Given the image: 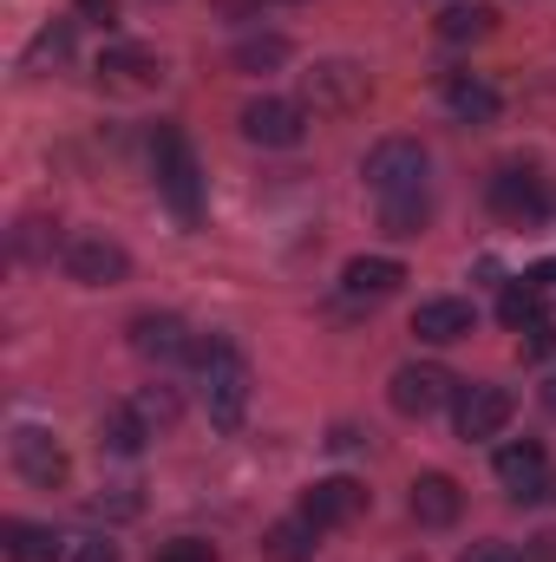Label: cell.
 Returning <instances> with one entry per match:
<instances>
[{"label": "cell", "mask_w": 556, "mask_h": 562, "mask_svg": "<svg viewBox=\"0 0 556 562\" xmlns=\"http://www.w3.org/2000/svg\"><path fill=\"white\" fill-rule=\"evenodd\" d=\"M190 367H197L210 425H216V431H236V425L249 419V360H243V347H236L230 334H197Z\"/></svg>", "instance_id": "obj_1"}, {"label": "cell", "mask_w": 556, "mask_h": 562, "mask_svg": "<svg viewBox=\"0 0 556 562\" xmlns=\"http://www.w3.org/2000/svg\"><path fill=\"white\" fill-rule=\"evenodd\" d=\"M151 170H157V196L170 203V216H177L184 229H197V223H203V170H197V157H190L184 125H157V132H151Z\"/></svg>", "instance_id": "obj_2"}, {"label": "cell", "mask_w": 556, "mask_h": 562, "mask_svg": "<svg viewBox=\"0 0 556 562\" xmlns=\"http://www.w3.org/2000/svg\"><path fill=\"white\" fill-rule=\"evenodd\" d=\"M367 92H374V79H367V66H354V59H314V66L301 72V105H314V112H327V119L360 112Z\"/></svg>", "instance_id": "obj_3"}, {"label": "cell", "mask_w": 556, "mask_h": 562, "mask_svg": "<svg viewBox=\"0 0 556 562\" xmlns=\"http://www.w3.org/2000/svg\"><path fill=\"white\" fill-rule=\"evenodd\" d=\"M425 144L419 138H380L374 150H367V190L374 196H407V190H425Z\"/></svg>", "instance_id": "obj_4"}, {"label": "cell", "mask_w": 556, "mask_h": 562, "mask_svg": "<svg viewBox=\"0 0 556 562\" xmlns=\"http://www.w3.org/2000/svg\"><path fill=\"white\" fill-rule=\"evenodd\" d=\"M498 484L511 504H551L556 497V477H551V451L537 438H511L498 451Z\"/></svg>", "instance_id": "obj_5"}, {"label": "cell", "mask_w": 556, "mask_h": 562, "mask_svg": "<svg viewBox=\"0 0 556 562\" xmlns=\"http://www.w3.org/2000/svg\"><path fill=\"white\" fill-rule=\"evenodd\" d=\"M236 125H243V138L263 144V150H294V144L308 138V105L263 92V99H249V105L236 112Z\"/></svg>", "instance_id": "obj_6"}, {"label": "cell", "mask_w": 556, "mask_h": 562, "mask_svg": "<svg viewBox=\"0 0 556 562\" xmlns=\"http://www.w3.org/2000/svg\"><path fill=\"white\" fill-rule=\"evenodd\" d=\"M485 203H491V216H504V223H524V229L551 216V190H544V177H537V170H524V164L498 170V177L485 183Z\"/></svg>", "instance_id": "obj_7"}, {"label": "cell", "mask_w": 556, "mask_h": 562, "mask_svg": "<svg viewBox=\"0 0 556 562\" xmlns=\"http://www.w3.org/2000/svg\"><path fill=\"white\" fill-rule=\"evenodd\" d=\"M7 451H13V471H20L33 491H59V484L73 477V458H66V445H59L46 425H20Z\"/></svg>", "instance_id": "obj_8"}, {"label": "cell", "mask_w": 556, "mask_h": 562, "mask_svg": "<svg viewBox=\"0 0 556 562\" xmlns=\"http://www.w3.org/2000/svg\"><path fill=\"white\" fill-rule=\"evenodd\" d=\"M59 262H66V276L79 281V288H119V281L132 276V256L112 236H73Z\"/></svg>", "instance_id": "obj_9"}, {"label": "cell", "mask_w": 556, "mask_h": 562, "mask_svg": "<svg viewBox=\"0 0 556 562\" xmlns=\"http://www.w3.org/2000/svg\"><path fill=\"white\" fill-rule=\"evenodd\" d=\"M393 413H407V419H432V413H445L452 400H458V380L445 373V367H400L393 373Z\"/></svg>", "instance_id": "obj_10"}, {"label": "cell", "mask_w": 556, "mask_h": 562, "mask_svg": "<svg viewBox=\"0 0 556 562\" xmlns=\"http://www.w3.org/2000/svg\"><path fill=\"white\" fill-rule=\"evenodd\" d=\"M92 72H99V86H112V92H151V86L164 79V59H157L151 46H138V40H112Z\"/></svg>", "instance_id": "obj_11"}, {"label": "cell", "mask_w": 556, "mask_h": 562, "mask_svg": "<svg viewBox=\"0 0 556 562\" xmlns=\"http://www.w3.org/2000/svg\"><path fill=\"white\" fill-rule=\"evenodd\" d=\"M518 413V400L504 393V386H465L458 400H452V425H458V438L471 445V438H498L504 425Z\"/></svg>", "instance_id": "obj_12"}, {"label": "cell", "mask_w": 556, "mask_h": 562, "mask_svg": "<svg viewBox=\"0 0 556 562\" xmlns=\"http://www.w3.org/2000/svg\"><path fill=\"white\" fill-rule=\"evenodd\" d=\"M360 510H367V484H354V477H321V484L301 491V517H308L314 530H341V524H354Z\"/></svg>", "instance_id": "obj_13"}, {"label": "cell", "mask_w": 556, "mask_h": 562, "mask_svg": "<svg viewBox=\"0 0 556 562\" xmlns=\"http://www.w3.org/2000/svg\"><path fill=\"white\" fill-rule=\"evenodd\" d=\"M471 327H478V307H471L465 294H432V301H419V314H413V334L425 347L471 340Z\"/></svg>", "instance_id": "obj_14"}, {"label": "cell", "mask_w": 556, "mask_h": 562, "mask_svg": "<svg viewBox=\"0 0 556 562\" xmlns=\"http://www.w3.org/2000/svg\"><path fill=\"white\" fill-rule=\"evenodd\" d=\"M132 347H138L151 367H177V360L197 353V334H190L177 314H138V321H132Z\"/></svg>", "instance_id": "obj_15"}, {"label": "cell", "mask_w": 556, "mask_h": 562, "mask_svg": "<svg viewBox=\"0 0 556 562\" xmlns=\"http://www.w3.org/2000/svg\"><path fill=\"white\" fill-rule=\"evenodd\" d=\"M407 510H413L419 530H452V524H458V510H465V491H458V477H445V471H425V477H413V497H407Z\"/></svg>", "instance_id": "obj_16"}, {"label": "cell", "mask_w": 556, "mask_h": 562, "mask_svg": "<svg viewBox=\"0 0 556 562\" xmlns=\"http://www.w3.org/2000/svg\"><path fill=\"white\" fill-rule=\"evenodd\" d=\"M445 112L458 125H491L504 112V99H498V86L485 72H445Z\"/></svg>", "instance_id": "obj_17"}, {"label": "cell", "mask_w": 556, "mask_h": 562, "mask_svg": "<svg viewBox=\"0 0 556 562\" xmlns=\"http://www.w3.org/2000/svg\"><path fill=\"white\" fill-rule=\"evenodd\" d=\"M0 550H7V562H66V537L53 530V524H26V517H7L0 524Z\"/></svg>", "instance_id": "obj_18"}, {"label": "cell", "mask_w": 556, "mask_h": 562, "mask_svg": "<svg viewBox=\"0 0 556 562\" xmlns=\"http://www.w3.org/2000/svg\"><path fill=\"white\" fill-rule=\"evenodd\" d=\"M400 281H407V269L393 256H354L341 269V294L347 301H387V294H400Z\"/></svg>", "instance_id": "obj_19"}, {"label": "cell", "mask_w": 556, "mask_h": 562, "mask_svg": "<svg viewBox=\"0 0 556 562\" xmlns=\"http://www.w3.org/2000/svg\"><path fill=\"white\" fill-rule=\"evenodd\" d=\"M151 438H157V431H151V419H144L132 400H125V406H112V413L99 419V451H105V458H138Z\"/></svg>", "instance_id": "obj_20"}, {"label": "cell", "mask_w": 556, "mask_h": 562, "mask_svg": "<svg viewBox=\"0 0 556 562\" xmlns=\"http://www.w3.org/2000/svg\"><path fill=\"white\" fill-rule=\"evenodd\" d=\"M314 550H321V530L294 510V517H281L276 530L263 537V557L269 562H314Z\"/></svg>", "instance_id": "obj_21"}, {"label": "cell", "mask_w": 556, "mask_h": 562, "mask_svg": "<svg viewBox=\"0 0 556 562\" xmlns=\"http://www.w3.org/2000/svg\"><path fill=\"white\" fill-rule=\"evenodd\" d=\"M66 59H73V20H46V26L26 40L20 72H53V66H66Z\"/></svg>", "instance_id": "obj_22"}, {"label": "cell", "mask_w": 556, "mask_h": 562, "mask_svg": "<svg viewBox=\"0 0 556 562\" xmlns=\"http://www.w3.org/2000/svg\"><path fill=\"white\" fill-rule=\"evenodd\" d=\"M432 223V196L425 190H407V196H380V229L393 236V243H407Z\"/></svg>", "instance_id": "obj_23"}, {"label": "cell", "mask_w": 556, "mask_h": 562, "mask_svg": "<svg viewBox=\"0 0 556 562\" xmlns=\"http://www.w3.org/2000/svg\"><path fill=\"white\" fill-rule=\"evenodd\" d=\"M491 20H498V13H491L485 0H458V7H445V13H438V40H445V46L485 40V33H491Z\"/></svg>", "instance_id": "obj_24"}, {"label": "cell", "mask_w": 556, "mask_h": 562, "mask_svg": "<svg viewBox=\"0 0 556 562\" xmlns=\"http://www.w3.org/2000/svg\"><path fill=\"white\" fill-rule=\"evenodd\" d=\"M53 249L66 256L53 216H20V223H13V256H20V262H53Z\"/></svg>", "instance_id": "obj_25"}, {"label": "cell", "mask_w": 556, "mask_h": 562, "mask_svg": "<svg viewBox=\"0 0 556 562\" xmlns=\"http://www.w3.org/2000/svg\"><path fill=\"white\" fill-rule=\"evenodd\" d=\"M230 66L236 72H276V66H288V40L281 33H243L236 53H230Z\"/></svg>", "instance_id": "obj_26"}, {"label": "cell", "mask_w": 556, "mask_h": 562, "mask_svg": "<svg viewBox=\"0 0 556 562\" xmlns=\"http://www.w3.org/2000/svg\"><path fill=\"white\" fill-rule=\"evenodd\" d=\"M498 314H504V327H537L544 321V288L537 281H511L504 301H498Z\"/></svg>", "instance_id": "obj_27"}, {"label": "cell", "mask_w": 556, "mask_h": 562, "mask_svg": "<svg viewBox=\"0 0 556 562\" xmlns=\"http://www.w3.org/2000/svg\"><path fill=\"white\" fill-rule=\"evenodd\" d=\"M132 406H138L144 419H151V431H157V425H170V419H177V393H170V386H144L138 400H132Z\"/></svg>", "instance_id": "obj_28"}, {"label": "cell", "mask_w": 556, "mask_h": 562, "mask_svg": "<svg viewBox=\"0 0 556 562\" xmlns=\"http://www.w3.org/2000/svg\"><path fill=\"white\" fill-rule=\"evenodd\" d=\"M151 562H216V550H210L203 537H170V543H164Z\"/></svg>", "instance_id": "obj_29"}, {"label": "cell", "mask_w": 556, "mask_h": 562, "mask_svg": "<svg viewBox=\"0 0 556 562\" xmlns=\"http://www.w3.org/2000/svg\"><path fill=\"white\" fill-rule=\"evenodd\" d=\"M86 510H92L99 524H105V517H112V524H125V517H138V491H112V497H92Z\"/></svg>", "instance_id": "obj_30"}, {"label": "cell", "mask_w": 556, "mask_h": 562, "mask_svg": "<svg viewBox=\"0 0 556 562\" xmlns=\"http://www.w3.org/2000/svg\"><path fill=\"white\" fill-rule=\"evenodd\" d=\"M66 562H119V543H112V537H79V543L66 550Z\"/></svg>", "instance_id": "obj_31"}, {"label": "cell", "mask_w": 556, "mask_h": 562, "mask_svg": "<svg viewBox=\"0 0 556 562\" xmlns=\"http://www.w3.org/2000/svg\"><path fill=\"white\" fill-rule=\"evenodd\" d=\"M524 334H531V340H524V353H531V360H551V353H556V327H551V321H537V327H524Z\"/></svg>", "instance_id": "obj_32"}, {"label": "cell", "mask_w": 556, "mask_h": 562, "mask_svg": "<svg viewBox=\"0 0 556 562\" xmlns=\"http://www.w3.org/2000/svg\"><path fill=\"white\" fill-rule=\"evenodd\" d=\"M73 13L92 20V26H112V20H119V0H73Z\"/></svg>", "instance_id": "obj_33"}, {"label": "cell", "mask_w": 556, "mask_h": 562, "mask_svg": "<svg viewBox=\"0 0 556 562\" xmlns=\"http://www.w3.org/2000/svg\"><path fill=\"white\" fill-rule=\"evenodd\" d=\"M458 562H524V557H518L511 543H471V550H465Z\"/></svg>", "instance_id": "obj_34"}, {"label": "cell", "mask_w": 556, "mask_h": 562, "mask_svg": "<svg viewBox=\"0 0 556 562\" xmlns=\"http://www.w3.org/2000/svg\"><path fill=\"white\" fill-rule=\"evenodd\" d=\"M524 562H556V530L531 537V543H524Z\"/></svg>", "instance_id": "obj_35"}, {"label": "cell", "mask_w": 556, "mask_h": 562, "mask_svg": "<svg viewBox=\"0 0 556 562\" xmlns=\"http://www.w3.org/2000/svg\"><path fill=\"white\" fill-rule=\"evenodd\" d=\"M327 445H334V451H360V445H367V438H360V431H354V425H341V431H334V438H327Z\"/></svg>", "instance_id": "obj_36"}, {"label": "cell", "mask_w": 556, "mask_h": 562, "mask_svg": "<svg viewBox=\"0 0 556 562\" xmlns=\"http://www.w3.org/2000/svg\"><path fill=\"white\" fill-rule=\"evenodd\" d=\"M537 393H544V413H551V419H556V373H551V380H544V386H537Z\"/></svg>", "instance_id": "obj_37"}]
</instances>
